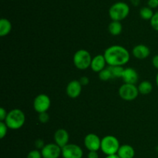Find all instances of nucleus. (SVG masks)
I'll list each match as a JSON object with an SVG mask.
<instances>
[{"instance_id":"9b49d317","label":"nucleus","mask_w":158,"mask_h":158,"mask_svg":"<svg viewBox=\"0 0 158 158\" xmlns=\"http://www.w3.org/2000/svg\"><path fill=\"white\" fill-rule=\"evenodd\" d=\"M82 87L79 80H73L68 83L66 88V94L71 99H77L80 95L82 91Z\"/></svg>"},{"instance_id":"1a4fd4ad","label":"nucleus","mask_w":158,"mask_h":158,"mask_svg":"<svg viewBox=\"0 0 158 158\" xmlns=\"http://www.w3.org/2000/svg\"><path fill=\"white\" fill-rule=\"evenodd\" d=\"M43 158H60L62 156V148L56 143H48L41 150Z\"/></svg>"},{"instance_id":"bb28decb","label":"nucleus","mask_w":158,"mask_h":158,"mask_svg":"<svg viewBox=\"0 0 158 158\" xmlns=\"http://www.w3.org/2000/svg\"><path fill=\"white\" fill-rule=\"evenodd\" d=\"M45 145H46V144L44 143V141H43V139H37L35 141V147H36L37 150H42Z\"/></svg>"},{"instance_id":"20e7f679","label":"nucleus","mask_w":158,"mask_h":158,"mask_svg":"<svg viewBox=\"0 0 158 158\" xmlns=\"http://www.w3.org/2000/svg\"><path fill=\"white\" fill-rule=\"evenodd\" d=\"M120 147L119 139L113 135H106L101 139L100 150L106 156L117 154Z\"/></svg>"},{"instance_id":"0eeeda50","label":"nucleus","mask_w":158,"mask_h":158,"mask_svg":"<svg viewBox=\"0 0 158 158\" xmlns=\"http://www.w3.org/2000/svg\"><path fill=\"white\" fill-rule=\"evenodd\" d=\"M51 105L50 98L46 94H40L34 99L33 108L36 112H46Z\"/></svg>"},{"instance_id":"f704fd0d","label":"nucleus","mask_w":158,"mask_h":158,"mask_svg":"<svg viewBox=\"0 0 158 158\" xmlns=\"http://www.w3.org/2000/svg\"><path fill=\"white\" fill-rule=\"evenodd\" d=\"M156 84H157V85L158 87V72L157 74V76H156Z\"/></svg>"},{"instance_id":"dca6fc26","label":"nucleus","mask_w":158,"mask_h":158,"mask_svg":"<svg viewBox=\"0 0 158 158\" xmlns=\"http://www.w3.org/2000/svg\"><path fill=\"white\" fill-rule=\"evenodd\" d=\"M120 158H134L135 156V150L129 144L120 145L117 153Z\"/></svg>"},{"instance_id":"ddd939ff","label":"nucleus","mask_w":158,"mask_h":158,"mask_svg":"<svg viewBox=\"0 0 158 158\" xmlns=\"http://www.w3.org/2000/svg\"><path fill=\"white\" fill-rule=\"evenodd\" d=\"M122 79H123L124 83L136 85V83H137L139 79L138 73L135 69L132 68H124Z\"/></svg>"},{"instance_id":"c9c22d12","label":"nucleus","mask_w":158,"mask_h":158,"mask_svg":"<svg viewBox=\"0 0 158 158\" xmlns=\"http://www.w3.org/2000/svg\"><path fill=\"white\" fill-rule=\"evenodd\" d=\"M156 150H157V152H158V145L156 147Z\"/></svg>"},{"instance_id":"b1692460","label":"nucleus","mask_w":158,"mask_h":158,"mask_svg":"<svg viewBox=\"0 0 158 158\" xmlns=\"http://www.w3.org/2000/svg\"><path fill=\"white\" fill-rule=\"evenodd\" d=\"M26 158H43L41 150H39L37 149L31 150L27 154V157Z\"/></svg>"},{"instance_id":"72a5a7b5","label":"nucleus","mask_w":158,"mask_h":158,"mask_svg":"<svg viewBox=\"0 0 158 158\" xmlns=\"http://www.w3.org/2000/svg\"><path fill=\"white\" fill-rule=\"evenodd\" d=\"M105 158H120L117 154H114V155H108Z\"/></svg>"},{"instance_id":"2f4dec72","label":"nucleus","mask_w":158,"mask_h":158,"mask_svg":"<svg viewBox=\"0 0 158 158\" xmlns=\"http://www.w3.org/2000/svg\"><path fill=\"white\" fill-rule=\"evenodd\" d=\"M152 64L155 68L158 69V54L154 56L152 59Z\"/></svg>"},{"instance_id":"f257e3e1","label":"nucleus","mask_w":158,"mask_h":158,"mask_svg":"<svg viewBox=\"0 0 158 158\" xmlns=\"http://www.w3.org/2000/svg\"><path fill=\"white\" fill-rule=\"evenodd\" d=\"M103 55L109 66H123L131 58L128 50L120 45H113L107 47Z\"/></svg>"},{"instance_id":"f3484780","label":"nucleus","mask_w":158,"mask_h":158,"mask_svg":"<svg viewBox=\"0 0 158 158\" xmlns=\"http://www.w3.org/2000/svg\"><path fill=\"white\" fill-rule=\"evenodd\" d=\"M12 23L7 19L2 18L0 20V36L6 37L12 30Z\"/></svg>"},{"instance_id":"39448f33","label":"nucleus","mask_w":158,"mask_h":158,"mask_svg":"<svg viewBox=\"0 0 158 158\" xmlns=\"http://www.w3.org/2000/svg\"><path fill=\"white\" fill-rule=\"evenodd\" d=\"M92 57L89 51L84 49L78 50L73 55V64L79 70H86L90 68Z\"/></svg>"},{"instance_id":"423d86ee","label":"nucleus","mask_w":158,"mask_h":158,"mask_svg":"<svg viewBox=\"0 0 158 158\" xmlns=\"http://www.w3.org/2000/svg\"><path fill=\"white\" fill-rule=\"evenodd\" d=\"M140 94L138 88L132 84H123L119 88V95L123 100L133 101Z\"/></svg>"},{"instance_id":"4468645a","label":"nucleus","mask_w":158,"mask_h":158,"mask_svg":"<svg viewBox=\"0 0 158 158\" xmlns=\"http://www.w3.org/2000/svg\"><path fill=\"white\" fill-rule=\"evenodd\" d=\"M106 64L107 63H106L104 55L103 54H98V55H96L95 57H93L90 68L94 72L99 73L102 70L104 69L105 68H106Z\"/></svg>"},{"instance_id":"f03ea898","label":"nucleus","mask_w":158,"mask_h":158,"mask_svg":"<svg viewBox=\"0 0 158 158\" xmlns=\"http://www.w3.org/2000/svg\"><path fill=\"white\" fill-rule=\"evenodd\" d=\"M4 122L10 129H19L26 122V115L23 110L19 108H14L8 112L7 116Z\"/></svg>"},{"instance_id":"7c9ffc66","label":"nucleus","mask_w":158,"mask_h":158,"mask_svg":"<svg viewBox=\"0 0 158 158\" xmlns=\"http://www.w3.org/2000/svg\"><path fill=\"white\" fill-rule=\"evenodd\" d=\"M87 158H99V153L97 151H89Z\"/></svg>"},{"instance_id":"c756f323","label":"nucleus","mask_w":158,"mask_h":158,"mask_svg":"<svg viewBox=\"0 0 158 158\" xmlns=\"http://www.w3.org/2000/svg\"><path fill=\"white\" fill-rule=\"evenodd\" d=\"M81 83V85L83 86H86V85H88L89 83V77H86V76H83L82 77H80V79L79 80Z\"/></svg>"},{"instance_id":"5701e85b","label":"nucleus","mask_w":158,"mask_h":158,"mask_svg":"<svg viewBox=\"0 0 158 158\" xmlns=\"http://www.w3.org/2000/svg\"><path fill=\"white\" fill-rule=\"evenodd\" d=\"M9 127L6 124V122L3 121H0V138L3 139L7 134Z\"/></svg>"},{"instance_id":"9d476101","label":"nucleus","mask_w":158,"mask_h":158,"mask_svg":"<svg viewBox=\"0 0 158 158\" xmlns=\"http://www.w3.org/2000/svg\"><path fill=\"white\" fill-rule=\"evenodd\" d=\"M84 146L89 151H98L100 150L101 139L95 133H89L84 137Z\"/></svg>"},{"instance_id":"412c9836","label":"nucleus","mask_w":158,"mask_h":158,"mask_svg":"<svg viewBox=\"0 0 158 158\" xmlns=\"http://www.w3.org/2000/svg\"><path fill=\"white\" fill-rule=\"evenodd\" d=\"M99 74V78L103 81H107L110 80L113 78L112 73H111L110 68V67H106L104 69L102 70L101 71L98 73Z\"/></svg>"},{"instance_id":"393cba45","label":"nucleus","mask_w":158,"mask_h":158,"mask_svg":"<svg viewBox=\"0 0 158 158\" xmlns=\"http://www.w3.org/2000/svg\"><path fill=\"white\" fill-rule=\"evenodd\" d=\"M150 21H151V25L153 29L158 31V12H154V15Z\"/></svg>"},{"instance_id":"cd10ccee","label":"nucleus","mask_w":158,"mask_h":158,"mask_svg":"<svg viewBox=\"0 0 158 158\" xmlns=\"http://www.w3.org/2000/svg\"><path fill=\"white\" fill-rule=\"evenodd\" d=\"M7 114L8 112L3 107L0 108V121H3V122H4V121L6 120Z\"/></svg>"},{"instance_id":"6e6552de","label":"nucleus","mask_w":158,"mask_h":158,"mask_svg":"<svg viewBox=\"0 0 158 158\" xmlns=\"http://www.w3.org/2000/svg\"><path fill=\"white\" fill-rule=\"evenodd\" d=\"M83 151L77 144L68 143L62 148L63 158H83Z\"/></svg>"},{"instance_id":"6ab92c4d","label":"nucleus","mask_w":158,"mask_h":158,"mask_svg":"<svg viewBox=\"0 0 158 158\" xmlns=\"http://www.w3.org/2000/svg\"><path fill=\"white\" fill-rule=\"evenodd\" d=\"M138 91L140 94H148L152 91L153 85L149 81H143L138 85Z\"/></svg>"},{"instance_id":"2eb2a0df","label":"nucleus","mask_w":158,"mask_h":158,"mask_svg":"<svg viewBox=\"0 0 158 158\" xmlns=\"http://www.w3.org/2000/svg\"><path fill=\"white\" fill-rule=\"evenodd\" d=\"M150 54H151V50L144 44L137 45L132 50V54L134 57L140 60L146 59L147 57H149Z\"/></svg>"},{"instance_id":"aec40b11","label":"nucleus","mask_w":158,"mask_h":158,"mask_svg":"<svg viewBox=\"0 0 158 158\" xmlns=\"http://www.w3.org/2000/svg\"><path fill=\"white\" fill-rule=\"evenodd\" d=\"M154 14V12H153V9L149 6L141 8L140 10V16L144 20H151Z\"/></svg>"},{"instance_id":"473e14b6","label":"nucleus","mask_w":158,"mask_h":158,"mask_svg":"<svg viewBox=\"0 0 158 158\" xmlns=\"http://www.w3.org/2000/svg\"><path fill=\"white\" fill-rule=\"evenodd\" d=\"M131 2L134 6H138L140 3V0H131Z\"/></svg>"},{"instance_id":"c85d7f7f","label":"nucleus","mask_w":158,"mask_h":158,"mask_svg":"<svg viewBox=\"0 0 158 158\" xmlns=\"http://www.w3.org/2000/svg\"><path fill=\"white\" fill-rule=\"evenodd\" d=\"M148 6L151 9H156L158 7V0H148Z\"/></svg>"},{"instance_id":"f8f14e48","label":"nucleus","mask_w":158,"mask_h":158,"mask_svg":"<svg viewBox=\"0 0 158 158\" xmlns=\"http://www.w3.org/2000/svg\"><path fill=\"white\" fill-rule=\"evenodd\" d=\"M54 142L61 148L69 143V135L65 129H58L54 133Z\"/></svg>"},{"instance_id":"4be33fe9","label":"nucleus","mask_w":158,"mask_h":158,"mask_svg":"<svg viewBox=\"0 0 158 158\" xmlns=\"http://www.w3.org/2000/svg\"><path fill=\"white\" fill-rule=\"evenodd\" d=\"M112 73L113 78H122L124 68L123 66H109Z\"/></svg>"},{"instance_id":"7ed1b4c3","label":"nucleus","mask_w":158,"mask_h":158,"mask_svg":"<svg viewBox=\"0 0 158 158\" xmlns=\"http://www.w3.org/2000/svg\"><path fill=\"white\" fill-rule=\"evenodd\" d=\"M129 13V6L123 2H117L114 3L109 9V15L114 21H122L128 16Z\"/></svg>"},{"instance_id":"a211bd4d","label":"nucleus","mask_w":158,"mask_h":158,"mask_svg":"<svg viewBox=\"0 0 158 158\" xmlns=\"http://www.w3.org/2000/svg\"><path fill=\"white\" fill-rule=\"evenodd\" d=\"M123 30V26L120 21H114L113 20L108 26V31L113 36L120 35Z\"/></svg>"},{"instance_id":"a878e982","label":"nucleus","mask_w":158,"mask_h":158,"mask_svg":"<svg viewBox=\"0 0 158 158\" xmlns=\"http://www.w3.org/2000/svg\"><path fill=\"white\" fill-rule=\"evenodd\" d=\"M39 121H40L41 123H46L48 122V121L49 120V116L47 112H42V113H39Z\"/></svg>"}]
</instances>
